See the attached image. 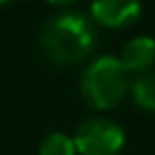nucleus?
Segmentation results:
<instances>
[{
    "label": "nucleus",
    "mask_w": 155,
    "mask_h": 155,
    "mask_svg": "<svg viewBox=\"0 0 155 155\" xmlns=\"http://www.w3.org/2000/svg\"><path fill=\"white\" fill-rule=\"evenodd\" d=\"M130 94L136 106H140L142 110L155 113V72L147 70L138 74L130 83Z\"/></svg>",
    "instance_id": "6"
},
{
    "label": "nucleus",
    "mask_w": 155,
    "mask_h": 155,
    "mask_svg": "<svg viewBox=\"0 0 155 155\" xmlns=\"http://www.w3.org/2000/svg\"><path fill=\"white\" fill-rule=\"evenodd\" d=\"M98 45L96 24L81 11H64L41 30V51L58 66L85 62Z\"/></svg>",
    "instance_id": "1"
},
{
    "label": "nucleus",
    "mask_w": 155,
    "mask_h": 155,
    "mask_svg": "<svg viewBox=\"0 0 155 155\" xmlns=\"http://www.w3.org/2000/svg\"><path fill=\"white\" fill-rule=\"evenodd\" d=\"M74 153H77L74 140L62 132H53L41 142V155H74Z\"/></svg>",
    "instance_id": "7"
},
{
    "label": "nucleus",
    "mask_w": 155,
    "mask_h": 155,
    "mask_svg": "<svg viewBox=\"0 0 155 155\" xmlns=\"http://www.w3.org/2000/svg\"><path fill=\"white\" fill-rule=\"evenodd\" d=\"M91 17L110 30L130 28L140 17V0H94Z\"/></svg>",
    "instance_id": "4"
},
{
    "label": "nucleus",
    "mask_w": 155,
    "mask_h": 155,
    "mask_svg": "<svg viewBox=\"0 0 155 155\" xmlns=\"http://www.w3.org/2000/svg\"><path fill=\"white\" fill-rule=\"evenodd\" d=\"M119 60L127 72H147L155 64V41L151 36H136L127 41Z\"/></svg>",
    "instance_id": "5"
},
{
    "label": "nucleus",
    "mask_w": 155,
    "mask_h": 155,
    "mask_svg": "<svg viewBox=\"0 0 155 155\" xmlns=\"http://www.w3.org/2000/svg\"><path fill=\"white\" fill-rule=\"evenodd\" d=\"M74 147L81 155H119L125 142L123 130L104 117L83 121L74 132Z\"/></svg>",
    "instance_id": "3"
},
{
    "label": "nucleus",
    "mask_w": 155,
    "mask_h": 155,
    "mask_svg": "<svg viewBox=\"0 0 155 155\" xmlns=\"http://www.w3.org/2000/svg\"><path fill=\"white\" fill-rule=\"evenodd\" d=\"M45 2H49L53 7H66V5H72L74 0H45Z\"/></svg>",
    "instance_id": "8"
},
{
    "label": "nucleus",
    "mask_w": 155,
    "mask_h": 155,
    "mask_svg": "<svg viewBox=\"0 0 155 155\" xmlns=\"http://www.w3.org/2000/svg\"><path fill=\"white\" fill-rule=\"evenodd\" d=\"M130 72L115 55H102L94 60L81 74L79 87L83 100L96 110L115 108L130 91Z\"/></svg>",
    "instance_id": "2"
},
{
    "label": "nucleus",
    "mask_w": 155,
    "mask_h": 155,
    "mask_svg": "<svg viewBox=\"0 0 155 155\" xmlns=\"http://www.w3.org/2000/svg\"><path fill=\"white\" fill-rule=\"evenodd\" d=\"M7 2H11V0H0V5H7Z\"/></svg>",
    "instance_id": "9"
}]
</instances>
